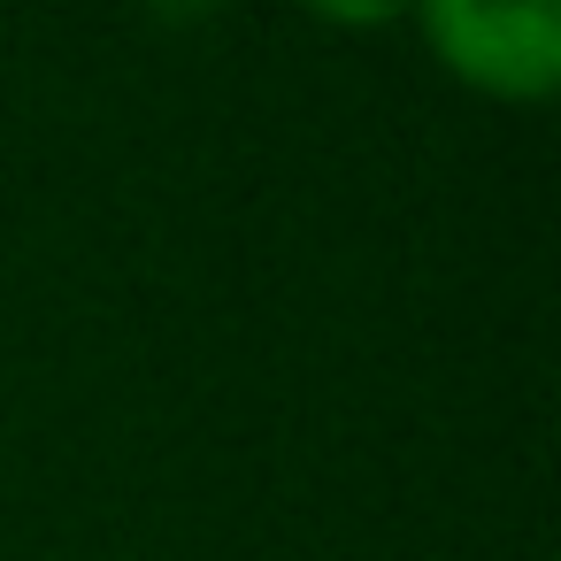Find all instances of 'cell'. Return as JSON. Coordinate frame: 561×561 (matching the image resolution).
I'll list each match as a JSON object with an SVG mask.
<instances>
[{"label": "cell", "instance_id": "6da1fadb", "mask_svg": "<svg viewBox=\"0 0 561 561\" xmlns=\"http://www.w3.org/2000/svg\"><path fill=\"white\" fill-rule=\"evenodd\" d=\"M423 24L477 85L546 93L561 70V0H423Z\"/></svg>", "mask_w": 561, "mask_h": 561}, {"label": "cell", "instance_id": "7a4b0ae2", "mask_svg": "<svg viewBox=\"0 0 561 561\" xmlns=\"http://www.w3.org/2000/svg\"><path fill=\"white\" fill-rule=\"evenodd\" d=\"M308 9H323V16H346V24H369V16L400 9V0H308Z\"/></svg>", "mask_w": 561, "mask_h": 561}, {"label": "cell", "instance_id": "3957f363", "mask_svg": "<svg viewBox=\"0 0 561 561\" xmlns=\"http://www.w3.org/2000/svg\"><path fill=\"white\" fill-rule=\"evenodd\" d=\"M162 9H208V0H162Z\"/></svg>", "mask_w": 561, "mask_h": 561}]
</instances>
